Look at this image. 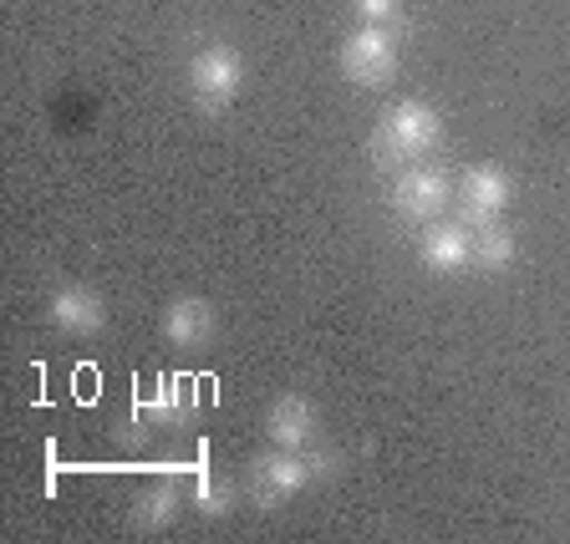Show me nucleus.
Listing matches in <instances>:
<instances>
[{"instance_id": "1", "label": "nucleus", "mask_w": 570, "mask_h": 544, "mask_svg": "<svg viewBox=\"0 0 570 544\" xmlns=\"http://www.w3.org/2000/svg\"><path fill=\"white\" fill-rule=\"evenodd\" d=\"M443 142V118L428 102H397L382 112L377 132L367 138V158L382 168V174H403V168L423 164L433 148Z\"/></svg>"}, {"instance_id": "2", "label": "nucleus", "mask_w": 570, "mask_h": 544, "mask_svg": "<svg viewBox=\"0 0 570 544\" xmlns=\"http://www.w3.org/2000/svg\"><path fill=\"white\" fill-rule=\"evenodd\" d=\"M316 474H326V458H306V453H291V448L261 453V458L249 463V498H255L261 510H281V504H291Z\"/></svg>"}, {"instance_id": "3", "label": "nucleus", "mask_w": 570, "mask_h": 544, "mask_svg": "<svg viewBox=\"0 0 570 544\" xmlns=\"http://www.w3.org/2000/svg\"><path fill=\"white\" fill-rule=\"evenodd\" d=\"M342 77L362 92H377L397 77V36L387 26H356L342 41Z\"/></svg>"}, {"instance_id": "4", "label": "nucleus", "mask_w": 570, "mask_h": 544, "mask_svg": "<svg viewBox=\"0 0 570 544\" xmlns=\"http://www.w3.org/2000/svg\"><path fill=\"white\" fill-rule=\"evenodd\" d=\"M453 204V178L433 164H413L403 174H392V214L403 225H433Z\"/></svg>"}, {"instance_id": "5", "label": "nucleus", "mask_w": 570, "mask_h": 544, "mask_svg": "<svg viewBox=\"0 0 570 544\" xmlns=\"http://www.w3.org/2000/svg\"><path fill=\"white\" fill-rule=\"evenodd\" d=\"M245 87V57L235 47H199L189 61V97L204 112H225Z\"/></svg>"}, {"instance_id": "6", "label": "nucleus", "mask_w": 570, "mask_h": 544, "mask_svg": "<svg viewBox=\"0 0 570 544\" xmlns=\"http://www.w3.org/2000/svg\"><path fill=\"white\" fill-rule=\"evenodd\" d=\"M504 204H510V174L494 164H474L463 168L459 184H453V219L469 229L489 225V219H499L504 214Z\"/></svg>"}, {"instance_id": "7", "label": "nucleus", "mask_w": 570, "mask_h": 544, "mask_svg": "<svg viewBox=\"0 0 570 544\" xmlns=\"http://www.w3.org/2000/svg\"><path fill=\"white\" fill-rule=\"evenodd\" d=\"M164 342L178 346V352H199V346L214 342V332H219V310L209 306L204 296H178L174 306L164 310Z\"/></svg>"}, {"instance_id": "8", "label": "nucleus", "mask_w": 570, "mask_h": 544, "mask_svg": "<svg viewBox=\"0 0 570 544\" xmlns=\"http://www.w3.org/2000/svg\"><path fill=\"white\" fill-rule=\"evenodd\" d=\"M265 433H271L275 448L306 453L321 433V417H316V407H311V397H275L271 413H265Z\"/></svg>"}, {"instance_id": "9", "label": "nucleus", "mask_w": 570, "mask_h": 544, "mask_svg": "<svg viewBox=\"0 0 570 544\" xmlns=\"http://www.w3.org/2000/svg\"><path fill=\"white\" fill-rule=\"evenodd\" d=\"M417 260L439 275L469 270V225H459V219H433V225H423Z\"/></svg>"}, {"instance_id": "10", "label": "nucleus", "mask_w": 570, "mask_h": 544, "mask_svg": "<svg viewBox=\"0 0 570 544\" xmlns=\"http://www.w3.org/2000/svg\"><path fill=\"white\" fill-rule=\"evenodd\" d=\"M51 326L67 336H97L107 326L102 296L87 290V285H61L57 296H51Z\"/></svg>"}, {"instance_id": "11", "label": "nucleus", "mask_w": 570, "mask_h": 544, "mask_svg": "<svg viewBox=\"0 0 570 544\" xmlns=\"http://www.w3.org/2000/svg\"><path fill=\"white\" fill-rule=\"evenodd\" d=\"M469 265L484 275H499L514 265V229L504 219H489V225L469 229Z\"/></svg>"}, {"instance_id": "12", "label": "nucleus", "mask_w": 570, "mask_h": 544, "mask_svg": "<svg viewBox=\"0 0 570 544\" xmlns=\"http://www.w3.org/2000/svg\"><path fill=\"white\" fill-rule=\"evenodd\" d=\"M128 520H132V530H138V534L168 530V524L178 520V484H148L138 498H132Z\"/></svg>"}, {"instance_id": "13", "label": "nucleus", "mask_w": 570, "mask_h": 544, "mask_svg": "<svg viewBox=\"0 0 570 544\" xmlns=\"http://www.w3.org/2000/svg\"><path fill=\"white\" fill-rule=\"evenodd\" d=\"M235 484H229L225 474H199V484H194V510L204 514V520H225L229 510H235Z\"/></svg>"}, {"instance_id": "14", "label": "nucleus", "mask_w": 570, "mask_h": 544, "mask_svg": "<svg viewBox=\"0 0 570 544\" xmlns=\"http://www.w3.org/2000/svg\"><path fill=\"white\" fill-rule=\"evenodd\" d=\"M352 11L362 26H392L403 16V0H352Z\"/></svg>"}]
</instances>
